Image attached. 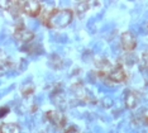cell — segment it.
<instances>
[{"label":"cell","instance_id":"obj_6","mask_svg":"<svg viewBox=\"0 0 148 133\" xmlns=\"http://www.w3.org/2000/svg\"><path fill=\"white\" fill-rule=\"evenodd\" d=\"M46 118L48 119L51 123H53L57 127H63L66 122V118L57 110H49L46 113Z\"/></svg>","mask_w":148,"mask_h":133},{"label":"cell","instance_id":"obj_10","mask_svg":"<svg viewBox=\"0 0 148 133\" xmlns=\"http://www.w3.org/2000/svg\"><path fill=\"white\" fill-rule=\"evenodd\" d=\"M9 113V109L6 108V107H4V108H0V118H3L5 114H8Z\"/></svg>","mask_w":148,"mask_h":133},{"label":"cell","instance_id":"obj_7","mask_svg":"<svg viewBox=\"0 0 148 133\" xmlns=\"http://www.w3.org/2000/svg\"><path fill=\"white\" fill-rule=\"evenodd\" d=\"M139 103V95L136 91H129L125 96V105L130 109H134Z\"/></svg>","mask_w":148,"mask_h":133},{"label":"cell","instance_id":"obj_9","mask_svg":"<svg viewBox=\"0 0 148 133\" xmlns=\"http://www.w3.org/2000/svg\"><path fill=\"white\" fill-rule=\"evenodd\" d=\"M87 8H89V4H87V3H79V4L76 5V10H77L79 13L86 12Z\"/></svg>","mask_w":148,"mask_h":133},{"label":"cell","instance_id":"obj_1","mask_svg":"<svg viewBox=\"0 0 148 133\" xmlns=\"http://www.w3.org/2000/svg\"><path fill=\"white\" fill-rule=\"evenodd\" d=\"M73 19V13L70 9H53L49 12L47 17H45L43 23L48 27V28L61 29L66 28Z\"/></svg>","mask_w":148,"mask_h":133},{"label":"cell","instance_id":"obj_5","mask_svg":"<svg viewBox=\"0 0 148 133\" xmlns=\"http://www.w3.org/2000/svg\"><path fill=\"white\" fill-rule=\"evenodd\" d=\"M14 37L15 39H18L19 42H31V41L34 38V33L32 32V30H29L28 28H25V27H16L15 28V32H14Z\"/></svg>","mask_w":148,"mask_h":133},{"label":"cell","instance_id":"obj_8","mask_svg":"<svg viewBox=\"0 0 148 133\" xmlns=\"http://www.w3.org/2000/svg\"><path fill=\"white\" fill-rule=\"evenodd\" d=\"M0 133H19V125L15 123H4L0 127Z\"/></svg>","mask_w":148,"mask_h":133},{"label":"cell","instance_id":"obj_11","mask_svg":"<svg viewBox=\"0 0 148 133\" xmlns=\"http://www.w3.org/2000/svg\"><path fill=\"white\" fill-rule=\"evenodd\" d=\"M66 133H79V131H76V129H73V128H70L66 131Z\"/></svg>","mask_w":148,"mask_h":133},{"label":"cell","instance_id":"obj_4","mask_svg":"<svg viewBox=\"0 0 148 133\" xmlns=\"http://www.w3.org/2000/svg\"><path fill=\"white\" fill-rule=\"evenodd\" d=\"M120 44L122 48L127 52H132L137 47V38L132 32H124L122 37H120Z\"/></svg>","mask_w":148,"mask_h":133},{"label":"cell","instance_id":"obj_3","mask_svg":"<svg viewBox=\"0 0 148 133\" xmlns=\"http://www.w3.org/2000/svg\"><path fill=\"white\" fill-rule=\"evenodd\" d=\"M22 12L25 13L29 17H38L42 12V5L39 1H36V0H31V1H23L22 3Z\"/></svg>","mask_w":148,"mask_h":133},{"label":"cell","instance_id":"obj_2","mask_svg":"<svg viewBox=\"0 0 148 133\" xmlns=\"http://www.w3.org/2000/svg\"><path fill=\"white\" fill-rule=\"evenodd\" d=\"M108 79H109L112 83H115V84H123L127 81V72L124 70V67L122 65H116L110 69V71L108 72Z\"/></svg>","mask_w":148,"mask_h":133}]
</instances>
